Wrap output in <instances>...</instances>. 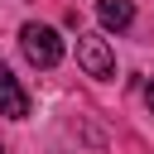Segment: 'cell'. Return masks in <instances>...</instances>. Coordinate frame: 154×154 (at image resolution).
Instances as JSON below:
<instances>
[{
	"label": "cell",
	"mask_w": 154,
	"mask_h": 154,
	"mask_svg": "<svg viewBox=\"0 0 154 154\" xmlns=\"http://www.w3.org/2000/svg\"><path fill=\"white\" fill-rule=\"evenodd\" d=\"M144 101H149V111H154V82H149V87H144Z\"/></svg>",
	"instance_id": "5b68a950"
},
{
	"label": "cell",
	"mask_w": 154,
	"mask_h": 154,
	"mask_svg": "<svg viewBox=\"0 0 154 154\" xmlns=\"http://www.w3.org/2000/svg\"><path fill=\"white\" fill-rule=\"evenodd\" d=\"M19 48H24V58L34 67H58L63 63V38H58L53 24H24L19 29Z\"/></svg>",
	"instance_id": "6da1fadb"
},
{
	"label": "cell",
	"mask_w": 154,
	"mask_h": 154,
	"mask_svg": "<svg viewBox=\"0 0 154 154\" xmlns=\"http://www.w3.org/2000/svg\"><path fill=\"white\" fill-rule=\"evenodd\" d=\"M0 116H10V120H24L29 116V96H24V87H19V77L0 63Z\"/></svg>",
	"instance_id": "3957f363"
},
{
	"label": "cell",
	"mask_w": 154,
	"mask_h": 154,
	"mask_svg": "<svg viewBox=\"0 0 154 154\" xmlns=\"http://www.w3.org/2000/svg\"><path fill=\"white\" fill-rule=\"evenodd\" d=\"M77 63H82V72H87V77H96V82L116 77L111 43H106V38H96V34H77Z\"/></svg>",
	"instance_id": "7a4b0ae2"
},
{
	"label": "cell",
	"mask_w": 154,
	"mask_h": 154,
	"mask_svg": "<svg viewBox=\"0 0 154 154\" xmlns=\"http://www.w3.org/2000/svg\"><path fill=\"white\" fill-rule=\"evenodd\" d=\"M96 19H101L106 29L120 34V29L135 24V5H130V0H96Z\"/></svg>",
	"instance_id": "277c9868"
}]
</instances>
